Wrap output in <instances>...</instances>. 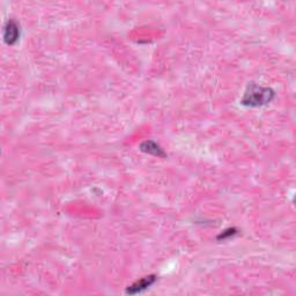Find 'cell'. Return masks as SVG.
Listing matches in <instances>:
<instances>
[{
  "instance_id": "cell-1",
  "label": "cell",
  "mask_w": 296,
  "mask_h": 296,
  "mask_svg": "<svg viewBox=\"0 0 296 296\" xmlns=\"http://www.w3.org/2000/svg\"><path fill=\"white\" fill-rule=\"evenodd\" d=\"M274 91L271 88L250 83L242 98V105L246 107H262L270 103L274 98Z\"/></svg>"
},
{
  "instance_id": "cell-3",
  "label": "cell",
  "mask_w": 296,
  "mask_h": 296,
  "mask_svg": "<svg viewBox=\"0 0 296 296\" xmlns=\"http://www.w3.org/2000/svg\"><path fill=\"white\" fill-rule=\"evenodd\" d=\"M155 275H148V277L145 278H141L140 280H138L137 282H134L133 285L130 286L127 288L126 293L127 294H138V293H141L145 289H147L148 287H151L153 283L155 282Z\"/></svg>"
},
{
  "instance_id": "cell-2",
  "label": "cell",
  "mask_w": 296,
  "mask_h": 296,
  "mask_svg": "<svg viewBox=\"0 0 296 296\" xmlns=\"http://www.w3.org/2000/svg\"><path fill=\"white\" fill-rule=\"evenodd\" d=\"M20 38V29L14 20H10L4 27V41L7 45H14Z\"/></svg>"
},
{
  "instance_id": "cell-4",
  "label": "cell",
  "mask_w": 296,
  "mask_h": 296,
  "mask_svg": "<svg viewBox=\"0 0 296 296\" xmlns=\"http://www.w3.org/2000/svg\"><path fill=\"white\" fill-rule=\"evenodd\" d=\"M140 150L145 153H148L151 155H155V157H165V152L162 151V148H160L158 143L154 141H145L141 143Z\"/></svg>"
}]
</instances>
